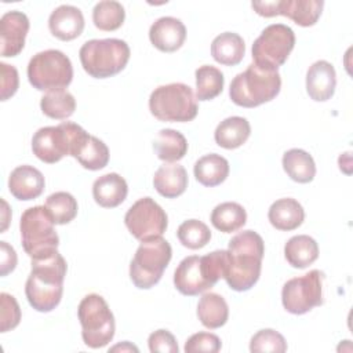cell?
I'll use <instances>...</instances> for the list:
<instances>
[{
	"label": "cell",
	"mask_w": 353,
	"mask_h": 353,
	"mask_svg": "<svg viewBox=\"0 0 353 353\" xmlns=\"http://www.w3.org/2000/svg\"><path fill=\"white\" fill-rule=\"evenodd\" d=\"M223 279L239 292L252 288L261 276L265 243L254 230H243L229 240Z\"/></svg>",
	"instance_id": "1"
},
{
	"label": "cell",
	"mask_w": 353,
	"mask_h": 353,
	"mask_svg": "<svg viewBox=\"0 0 353 353\" xmlns=\"http://www.w3.org/2000/svg\"><path fill=\"white\" fill-rule=\"evenodd\" d=\"M66 270V261L58 251L41 259H32V270L25 284V295L34 310L47 313L59 305Z\"/></svg>",
	"instance_id": "2"
},
{
	"label": "cell",
	"mask_w": 353,
	"mask_h": 353,
	"mask_svg": "<svg viewBox=\"0 0 353 353\" xmlns=\"http://www.w3.org/2000/svg\"><path fill=\"white\" fill-rule=\"evenodd\" d=\"M226 250H216L204 256L183 258L174 272L175 288L186 296L199 295L214 287L226 269Z\"/></svg>",
	"instance_id": "3"
},
{
	"label": "cell",
	"mask_w": 353,
	"mask_h": 353,
	"mask_svg": "<svg viewBox=\"0 0 353 353\" xmlns=\"http://www.w3.org/2000/svg\"><path fill=\"white\" fill-rule=\"evenodd\" d=\"M280 88L281 76L277 70H265L251 63L232 80L229 97L237 106L255 108L274 99Z\"/></svg>",
	"instance_id": "4"
},
{
	"label": "cell",
	"mask_w": 353,
	"mask_h": 353,
	"mask_svg": "<svg viewBox=\"0 0 353 353\" xmlns=\"http://www.w3.org/2000/svg\"><path fill=\"white\" fill-rule=\"evenodd\" d=\"M130 47L121 39H94L85 41L80 51L83 69L95 79L120 73L130 61Z\"/></svg>",
	"instance_id": "5"
},
{
	"label": "cell",
	"mask_w": 353,
	"mask_h": 353,
	"mask_svg": "<svg viewBox=\"0 0 353 353\" xmlns=\"http://www.w3.org/2000/svg\"><path fill=\"white\" fill-rule=\"evenodd\" d=\"M87 135L88 132L81 125L72 121H63L55 127H41L32 138V150L39 160L54 164L65 156H74Z\"/></svg>",
	"instance_id": "6"
},
{
	"label": "cell",
	"mask_w": 353,
	"mask_h": 353,
	"mask_svg": "<svg viewBox=\"0 0 353 353\" xmlns=\"http://www.w3.org/2000/svg\"><path fill=\"white\" fill-rule=\"evenodd\" d=\"M54 225L44 205L23 211L19 222L21 240L25 252L32 259H41L58 251L59 237Z\"/></svg>",
	"instance_id": "7"
},
{
	"label": "cell",
	"mask_w": 353,
	"mask_h": 353,
	"mask_svg": "<svg viewBox=\"0 0 353 353\" xmlns=\"http://www.w3.org/2000/svg\"><path fill=\"white\" fill-rule=\"evenodd\" d=\"M149 110L160 121H190L197 116V99L183 83H171L154 88L149 97Z\"/></svg>",
	"instance_id": "8"
},
{
	"label": "cell",
	"mask_w": 353,
	"mask_h": 353,
	"mask_svg": "<svg viewBox=\"0 0 353 353\" xmlns=\"http://www.w3.org/2000/svg\"><path fill=\"white\" fill-rule=\"evenodd\" d=\"M83 342L91 349L106 346L114 336L116 323L108 302L98 294L85 295L77 307Z\"/></svg>",
	"instance_id": "9"
},
{
	"label": "cell",
	"mask_w": 353,
	"mask_h": 353,
	"mask_svg": "<svg viewBox=\"0 0 353 353\" xmlns=\"http://www.w3.org/2000/svg\"><path fill=\"white\" fill-rule=\"evenodd\" d=\"M172 256L170 243L163 237L141 241L130 263V277L137 288L148 290L157 284Z\"/></svg>",
	"instance_id": "10"
},
{
	"label": "cell",
	"mask_w": 353,
	"mask_h": 353,
	"mask_svg": "<svg viewBox=\"0 0 353 353\" xmlns=\"http://www.w3.org/2000/svg\"><path fill=\"white\" fill-rule=\"evenodd\" d=\"M72 79V62L59 50L40 51L28 63V80L39 91L65 90Z\"/></svg>",
	"instance_id": "11"
},
{
	"label": "cell",
	"mask_w": 353,
	"mask_h": 353,
	"mask_svg": "<svg viewBox=\"0 0 353 353\" xmlns=\"http://www.w3.org/2000/svg\"><path fill=\"white\" fill-rule=\"evenodd\" d=\"M294 30L284 23L266 26L252 44V59L265 70H277L294 50Z\"/></svg>",
	"instance_id": "12"
},
{
	"label": "cell",
	"mask_w": 353,
	"mask_h": 353,
	"mask_svg": "<svg viewBox=\"0 0 353 353\" xmlns=\"http://www.w3.org/2000/svg\"><path fill=\"white\" fill-rule=\"evenodd\" d=\"M323 273L317 269L288 280L281 290L284 309L292 314H305L323 303Z\"/></svg>",
	"instance_id": "13"
},
{
	"label": "cell",
	"mask_w": 353,
	"mask_h": 353,
	"mask_svg": "<svg viewBox=\"0 0 353 353\" xmlns=\"http://www.w3.org/2000/svg\"><path fill=\"white\" fill-rule=\"evenodd\" d=\"M124 223L137 240L148 241L163 236L168 226V218L152 197H142L128 208Z\"/></svg>",
	"instance_id": "14"
},
{
	"label": "cell",
	"mask_w": 353,
	"mask_h": 353,
	"mask_svg": "<svg viewBox=\"0 0 353 353\" xmlns=\"http://www.w3.org/2000/svg\"><path fill=\"white\" fill-rule=\"evenodd\" d=\"M29 32V18L22 11L6 12L0 19L1 57H17L25 47Z\"/></svg>",
	"instance_id": "15"
},
{
	"label": "cell",
	"mask_w": 353,
	"mask_h": 353,
	"mask_svg": "<svg viewBox=\"0 0 353 353\" xmlns=\"http://www.w3.org/2000/svg\"><path fill=\"white\" fill-rule=\"evenodd\" d=\"M149 39L157 50L163 52H174L185 43L186 28L178 18L161 17L152 23Z\"/></svg>",
	"instance_id": "16"
},
{
	"label": "cell",
	"mask_w": 353,
	"mask_h": 353,
	"mask_svg": "<svg viewBox=\"0 0 353 353\" xmlns=\"http://www.w3.org/2000/svg\"><path fill=\"white\" fill-rule=\"evenodd\" d=\"M44 186L46 181L43 174L33 165L28 164L14 168L8 178L10 193L21 201L37 199L43 193Z\"/></svg>",
	"instance_id": "17"
},
{
	"label": "cell",
	"mask_w": 353,
	"mask_h": 353,
	"mask_svg": "<svg viewBox=\"0 0 353 353\" xmlns=\"http://www.w3.org/2000/svg\"><path fill=\"white\" fill-rule=\"evenodd\" d=\"M336 87V73L328 61H316L306 73L307 95L316 102L331 99Z\"/></svg>",
	"instance_id": "18"
},
{
	"label": "cell",
	"mask_w": 353,
	"mask_h": 353,
	"mask_svg": "<svg viewBox=\"0 0 353 353\" xmlns=\"http://www.w3.org/2000/svg\"><path fill=\"white\" fill-rule=\"evenodd\" d=\"M48 28L52 36L62 41H69L79 37L84 29V17L80 8L69 4L57 7L50 18Z\"/></svg>",
	"instance_id": "19"
},
{
	"label": "cell",
	"mask_w": 353,
	"mask_h": 353,
	"mask_svg": "<svg viewBox=\"0 0 353 353\" xmlns=\"http://www.w3.org/2000/svg\"><path fill=\"white\" fill-rule=\"evenodd\" d=\"M128 193L125 179L116 174L109 172L95 179L92 185V197L97 204L103 208H114L120 205Z\"/></svg>",
	"instance_id": "20"
},
{
	"label": "cell",
	"mask_w": 353,
	"mask_h": 353,
	"mask_svg": "<svg viewBox=\"0 0 353 353\" xmlns=\"http://www.w3.org/2000/svg\"><path fill=\"white\" fill-rule=\"evenodd\" d=\"M323 0H276V15H284L299 26H313L321 15Z\"/></svg>",
	"instance_id": "21"
},
{
	"label": "cell",
	"mask_w": 353,
	"mask_h": 353,
	"mask_svg": "<svg viewBox=\"0 0 353 353\" xmlns=\"http://www.w3.org/2000/svg\"><path fill=\"white\" fill-rule=\"evenodd\" d=\"M188 172L183 165L167 163L157 168L153 176V185L159 194L165 199L181 196L188 188Z\"/></svg>",
	"instance_id": "22"
},
{
	"label": "cell",
	"mask_w": 353,
	"mask_h": 353,
	"mask_svg": "<svg viewBox=\"0 0 353 353\" xmlns=\"http://www.w3.org/2000/svg\"><path fill=\"white\" fill-rule=\"evenodd\" d=\"M269 222L277 230H295L305 219V211L295 199L284 197L276 200L268 211Z\"/></svg>",
	"instance_id": "23"
},
{
	"label": "cell",
	"mask_w": 353,
	"mask_h": 353,
	"mask_svg": "<svg viewBox=\"0 0 353 353\" xmlns=\"http://www.w3.org/2000/svg\"><path fill=\"white\" fill-rule=\"evenodd\" d=\"M245 54V44L240 34L233 32H223L218 34L211 43L212 58L225 66L239 65Z\"/></svg>",
	"instance_id": "24"
},
{
	"label": "cell",
	"mask_w": 353,
	"mask_h": 353,
	"mask_svg": "<svg viewBox=\"0 0 353 353\" xmlns=\"http://www.w3.org/2000/svg\"><path fill=\"white\" fill-rule=\"evenodd\" d=\"M250 134L251 125L248 120L240 116H232L218 124L214 138L216 145L223 149H237L245 143Z\"/></svg>",
	"instance_id": "25"
},
{
	"label": "cell",
	"mask_w": 353,
	"mask_h": 353,
	"mask_svg": "<svg viewBox=\"0 0 353 353\" xmlns=\"http://www.w3.org/2000/svg\"><path fill=\"white\" fill-rule=\"evenodd\" d=\"M197 182L204 186L214 188L221 185L229 175V163L225 157L216 153H210L200 157L193 167Z\"/></svg>",
	"instance_id": "26"
},
{
	"label": "cell",
	"mask_w": 353,
	"mask_h": 353,
	"mask_svg": "<svg viewBox=\"0 0 353 353\" xmlns=\"http://www.w3.org/2000/svg\"><path fill=\"white\" fill-rule=\"evenodd\" d=\"M284 256L292 268L305 269L319 258V245L307 234L292 236L284 245Z\"/></svg>",
	"instance_id": "27"
},
{
	"label": "cell",
	"mask_w": 353,
	"mask_h": 353,
	"mask_svg": "<svg viewBox=\"0 0 353 353\" xmlns=\"http://www.w3.org/2000/svg\"><path fill=\"white\" fill-rule=\"evenodd\" d=\"M197 317L204 327L210 330L219 328L229 319V306L219 294L207 292L197 303Z\"/></svg>",
	"instance_id": "28"
},
{
	"label": "cell",
	"mask_w": 353,
	"mask_h": 353,
	"mask_svg": "<svg viewBox=\"0 0 353 353\" xmlns=\"http://www.w3.org/2000/svg\"><path fill=\"white\" fill-rule=\"evenodd\" d=\"M153 150L160 160L174 163L186 154L188 141L182 132L172 128H164L157 132L153 141Z\"/></svg>",
	"instance_id": "29"
},
{
	"label": "cell",
	"mask_w": 353,
	"mask_h": 353,
	"mask_svg": "<svg viewBox=\"0 0 353 353\" xmlns=\"http://www.w3.org/2000/svg\"><path fill=\"white\" fill-rule=\"evenodd\" d=\"M283 168L287 175L298 182H312L316 175V164L313 157L302 149H290L283 154Z\"/></svg>",
	"instance_id": "30"
},
{
	"label": "cell",
	"mask_w": 353,
	"mask_h": 353,
	"mask_svg": "<svg viewBox=\"0 0 353 353\" xmlns=\"http://www.w3.org/2000/svg\"><path fill=\"white\" fill-rule=\"evenodd\" d=\"M77 161L91 171L102 170L109 163V149L103 141L94 135H87L79 145L74 156Z\"/></svg>",
	"instance_id": "31"
},
{
	"label": "cell",
	"mask_w": 353,
	"mask_h": 353,
	"mask_svg": "<svg viewBox=\"0 0 353 353\" xmlns=\"http://www.w3.org/2000/svg\"><path fill=\"white\" fill-rule=\"evenodd\" d=\"M247 222V212L243 205L234 201L218 204L211 212V223L223 233H233L241 229Z\"/></svg>",
	"instance_id": "32"
},
{
	"label": "cell",
	"mask_w": 353,
	"mask_h": 353,
	"mask_svg": "<svg viewBox=\"0 0 353 353\" xmlns=\"http://www.w3.org/2000/svg\"><path fill=\"white\" fill-rule=\"evenodd\" d=\"M196 99L210 101L218 97L225 84L223 73L211 65H203L196 69Z\"/></svg>",
	"instance_id": "33"
},
{
	"label": "cell",
	"mask_w": 353,
	"mask_h": 353,
	"mask_svg": "<svg viewBox=\"0 0 353 353\" xmlns=\"http://www.w3.org/2000/svg\"><path fill=\"white\" fill-rule=\"evenodd\" d=\"M40 109L47 117L63 120L74 113L76 99L66 90L50 91L41 97Z\"/></svg>",
	"instance_id": "34"
},
{
	"label": "cell",
	"mask_w": 353,
	"mask_h": 353,
	"mask_svg": "<svg viewBox=\"0 0 353 353\" xmlns=\"http://www.w3.org/2000/svg\"><path fill=\"white\" fill-rule=\"evenodd\" d=\"M125 19V11L121 3L114 0H103L95 4L92 10L94 25L99 30L112 32L119 29Z\"/></svg>",
	"instance_id": "35"
},
{
	"label": "cell",
	"mask_w": 353,
	"mask_h": 353,
	"mask_svg": "<svg viewBox=\"0 0 353 353\" xmlns=\"http://www.w3.org/2000/svg\"><path fill=\"white\" fill-rule=\"evenodd\" d=\"M44 207L55 225H65L73 221L77 215V201L68 192H55L46 200Z\"/></svg>",
	"instance_id": "36"
},
{
	"label": "cell",
	"mask_w": 353,
	"mask_h": 353,
	"mask_svg": "<svg viewBox=\"0 0 353 353\" xmlns=\"http://www.w3.org/2000/svg\"><path fill=\"white\" fill-rule=\"evenodd\" d=\"M176 236L183 247L199 250L210 243L211 230L204 222L199 219H188L179 225Z\"/></svg>",
	"instance_id": "37"
},
{
	"label": "cell",
	"mask_w": 353,
	"mask_h": 353,
	"mask_svg": "<svg viewBox=\"0 0 353 353\" xmlns=\"http://www.w3.org/2000/svg\"><path fill=\"white\" fill-rule=\"evenodd\" d=\"M250 350L252 353H258V352L283 353L287 350V342L280 332L272 328H265L254 334V336L250 341Z\"/></svg>",
	"instance_id": "38"
},
{
	"label": "cell",
	"mask_w": 353,
	"mask_h": 353,
	"mask_svg": "<svg viewBox=\"0 0 353 353\" xmlns=\"http://www.w3.org/2000/svg\"><path fill=\"white\" fill-rule=\"evenodd\" d=\"M0 306H1L0 331L7 332L10 330H14L21 321V307H19L17 299L7 292H1L0 294Z\"/></svg>",
	"instance_id": "39"
},
{
	"label": "cell",
	"mask_w": 353,
	"mask_h": 353,
	"mask_svg": "<svg viewBox=\"0 0 353 353\" xmlns=\"http://www.w3.org/2000/svg\"><path fill=\"white\" fill-rule=\"evenodd\" d=\"M221 339L218 335L211 332H197L193 334L185 343V352L186 353H197V352H205V353H216L221 350Z\"/></svg>",
	"instance_id": "40"
},
{
	"label": "cell",
	"mask_w": 353,
	"mask_h": 353,
	"mask_svg": "<svg viewBox=\"0 0 353 353\" xmlns=\"http://www.w3.org/2000/svg\"><path fill=\"white\" fill-rule=\"evenodd\" d=\"M149 350L152 353H178V343L175 336L167 330H157L148 338Z\"/></svg>",
	"instance_id": "41"
},
{
	"label": "cell",
	"mask_w": 353,
	"mask_h": 353,
	"mask_svg": "<svg viewBox=\"0 0 353 353\" xmlns=\"http://www.w3.org/2000/svg\"><path fill=\"white\" fill-rule=\"evenodd\" d=\"M1 70V101H7L12 97L19 85V76L18 70L6 62H0Z\"/></svg>",
	"instance_id": "42"
},
{
	"label": "cell",
	"mask_w": 353,
	"mask_h": 353,
	"mask_svg": "<svg viewBox=\"0 0 353 353\" xmlns=\"http://www.w3.org/2000/svg\"><path fill=\"white\" fill-rule=\"evenodd\" d=\"M18 258L15 250L7 243L0 241V274L7 276L17 266Z\"/></svg>",
	"instance_id": "43"
},
{
	"label": "cell",
	"mask_w": 353,
	"mask_h": 353,
	"mask_svg": "<svg viewBox=\"0 0 353 353\" xmlns=\"http://www.w3.org/2000/svg\"><path fill=\"white\" fill-rule=\"evenodd\" d=\"M116 350H121V352L123 350H134V352H138V347L131 345L130 342H124L123 345H116L112 349H109V352H116Z\"/></svg>",
	"instance_id": "44"
},
{
	"label": "cell",
	"mask_w": 353,
	"mask_h": 353,
	"mask_svg": "<svg viewBox=\"0 0 353 353\" xmlns=\"http://www.w3.org/2000/svg\"><path fill=\"white\" fill-rule=\"evenodd\" d=\"M1 204H3V207H4V210H3V221H4V223H3V228H1V232H4L6 230V228H7V223H8V219H7V216H6V212H7V210H8V204L4 201V200H1Z\"/></svg>",
	"instance_id": "45"
}]
</instances>
